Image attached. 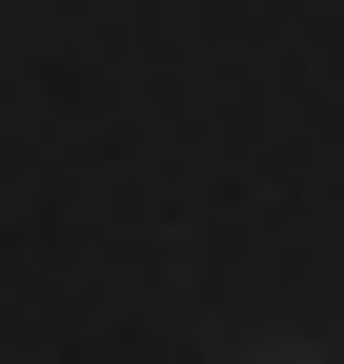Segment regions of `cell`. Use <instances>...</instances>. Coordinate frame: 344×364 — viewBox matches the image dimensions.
Wrapping results in <instances>:
<instances>
[{"label":"cell","instance_id":"cell-1","mask_svg":"<svg viewBox=\"0 0 344 364\" xmlns=\"http://www.w3.org/2000/svg\"><path fill=\"white\" fill-rule=\"evenodd\" d=\"M264 364H304V344H264Z\"/></svg>","mask_w":344,"mask_h":364}]
</instances>
